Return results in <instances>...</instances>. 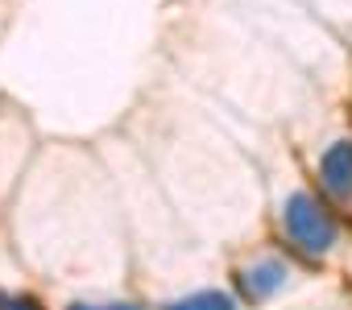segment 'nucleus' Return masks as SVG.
I'll list each match as a JSON object with an SVG mask.
<instances>
[{
	"mask_svg": "<svg viewBox=\"0 0 352 310\" xmlns=\"http://www.w3.org/2000/svg\"><path fill=\"white\" fill-rule=\"evenodd\" d=\"M286 265L278 261V257H265V261H257V265H249L245 273H241V289L253 298V302H265L270 294H278L282 285H286Z\"/></svg>",
	"mask_w": 352,
	"mask_h": 310,
	"instance_id": "7ed1b4c3",
	"label": "nucleus"
},
{
	"mask_svg": "<svg viewBox=\"0 0 352 310\" xmlns=\"http://www.w3.org/2000/svg\"><path fill=\"white\" fill-rule=\"evenodd\" d=\"M0 310H38V302H30V298H9V294H0Z\"/></svg>",
	"mask_w": 352,
	"mask_h": 310,
	"instance_id": "423d86ee",
	"label": "nucleus"
},
{
	"mask_svg": "<svg viewBox=\"0 0 352 310\" xmlns=\"http://www.w3.org/2000/svg\"><path fill=\"white\" fill-rule=\"evenodd\" d=\"M166 310H236V298L224 294V289H199V294H187L179 302H170Z\"/></svg>",
	"mask_w": 352,
	"mask_h": 310,
	"instance_id": "20e7f679",
	"label": "nucleus"
},
{
	"mask_svg": "<svg viewBox=\"0 0 352 310\" xmlns=\"http://www.w3.org/2000/svg\"><path fill=\"white\" fill-rule=\"evenodd\" d=\"M67 310H141V306H133V302H75Z\"/></svg>",
	"mask_w": 352,
	"mask_h": 310,
	"instance_id": "39448f33",
	"label": "nucleus"
},
{
	"mask_svg": "<svg viewBox=\"0 0 352 310\" xmlns=\"http://www.w3.org/2000/svg\"><path fill=\"white\" fill-rule=\"evenodd\" d=\"M319 178L327 187V195L336 199H352V141H336L323 158H319Z\"/></svg>",
	"mask_w": 352,
	"mask_h": 310,
	"instance_id": "f03ea898",
	"label": "nucleus"
},
{
	"mask_svg": "<svg viewBox=\"0 0 352 310\" xmlns=\"http://www.w3.org/2000/svg\"><path fill=\"white\" fill-rule=\"evenodd\" d=\"M282 224H286V236H290L302 252H311V257H323V252H331V244H336V219H331V211H327L315 195H307V191H294V195L286 199Z\"/></svg>",
	"mask_w": 352,
	"mask_h": 310,
	"instance_id": "f257e3e1",
	"label": "nucleus"
}]
</instances>
